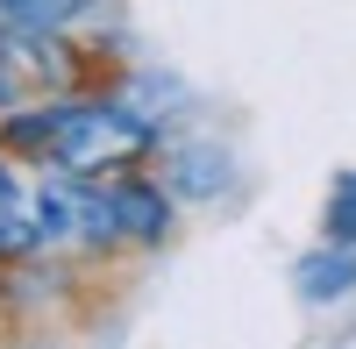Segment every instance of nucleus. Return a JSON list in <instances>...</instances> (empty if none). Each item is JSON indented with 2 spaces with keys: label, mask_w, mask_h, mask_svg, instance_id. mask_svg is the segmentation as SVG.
Listing matches in <instances>:
<instances>
[{
  "label": "nucleus",
  "mask_w": 356,
  "mask_h": 349,
  "mask_svg": "<svg viewBox=\"0 0 356 349\" xmlns=\"http://www.w3.org/2000/svg\"><path fill=\"white\" fill-rule=\"evenodd\" d=\"M171 236H178V193L150 164L93 179V236H86V257H143V250H164Z\"/></svg>",
  "instance_id": "f257e3e1"
},
{
  "label": "nucleus",
  "mask_w": 356,
  "mask_h": 349,
  "mask_svg": "<svg viewBox=\"0 0 356 349\" xmlns=\"http://www.w3.org/2000/svg\"><path fill=\"white\" fill-rule=\"evenodd\" d=\"M157 179L178 193V207H207V200H221L235 186V157L221 150V143H207V136H186V143H164L157 150Z\"/></svg>",
  "instance_id": "f03ea898"
},
{
  "label": "nucleus",
  "mask_w": 356,
  "mask_h": 349,
  "mask_svg": "<svg viewBox=\"0 0 356 349\" xmlns=\"http://www.w3.org/2000/svg\"><path fill=\"white\" fill-rule=\"evenodd\" d=\"M292 293H300L307 307L356 300V243H328V236H321L314 250H300V257H292Z\"/></svg>",
  "instance_id": "7ed1b4c3"
},
{
  "label": "nucleus",
  "mask_w": 356,
  "mask_h": 349,
  "mask_svg": "<svg viewBox=\"0 0 356 349\" xmlns=\"http://www.w3.org/2000/svg\"><path fill=\"white\" fill-rule=\"evenodd\" d=\"M22 257H43V236H36V200H29L22 164L0 150V264H22Z\"/></svg>",
  "instance_id": "20e7f679"
},
{
  "label": "nucleus",
  "mask_w": 356,
  "mask_h": 349,
  "mask_svg": "<svg viewBox=\"0 0 356 349\" xmlns=\"http://www.w3.org/2000/svg\"><path fill=\"white\" fill-rule=\"evenodd\" d=\"M107 0H0V22L8 29H50V36H79Z\"/></svg>",
  "instance_id": "39448f33"
},
{
  "label": "nucleus",
  "mask_w": 356,
  "mask_h": 349,
  "mask_svg": "<svg viewBox=\"0 0 356 349\" xmlns=\"http://www.w3.org/2000/svg\"><path fill=\"white\" fill-rule=\"evenodd\" d=\"M321 236L328 243H356V171H335L328 207H321Z\"/></svg>",
  "instance_id": "423d86ee"
}]
</instances>
